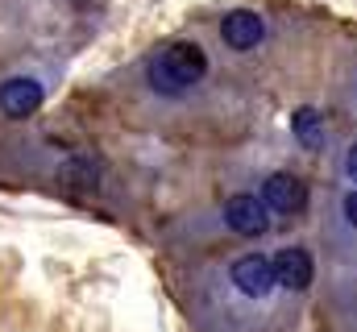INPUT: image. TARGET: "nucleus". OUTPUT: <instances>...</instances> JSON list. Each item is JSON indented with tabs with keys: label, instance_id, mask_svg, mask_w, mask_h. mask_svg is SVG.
Segmentation results:
<instances>
[{
	"label": "nucleus",
	"instance_id": "nucleus-6",
	"mask_svg": "<svg viewBox=\"0 0 357 332\" xmlns=\"http://www.w3.org/2000/svg\"><path fill=\"white\" fill-rule=\"evenodd\" d=\"M220 38H225L229 50H254V46H262V38H266V21H262L258 13H250V8H233V13L220 21Z\"/></svg>",
	"mask_w": 357,
	"mask_h": 332
},
{
	"label": "nucleus",
	"instance_id": "nucleus-4",
	"mask_svg": "<svg viewBox=\"0 0 357 332\" xmlns=\"http://www.w3.org/2000/svg\"><path fill=\"white\" fill-rule=\"evenodd\" d=\"M266 204L262 195H250V191H237L233 199H225V225L237 233V237H262L266 233Z\"/></svg>",
	"mask_w": 357,
	"mask_h": 332
},
{
	"label": "nucleus",
	"instance_id": "nucleus-1",
	"mask_svg": "<svg viewBox=\"0 0 357 332\" xmlns=\"http://www.w3.org/2000/svg\"><path fill=\"white\" fill-rule=\"evenodd\" d=\"M204 75H208V54L195 42H171V46H162L150 59V67H146V80H150V87L158 96H183Z\"/></svg>",
	"mask_w": 357,
	"mask_h": 332
},
{
	"label": "nucleus",
	"instance_id": "nucleus-7",
	"mask_svg": "<svg viewBox=\"0 0 357 332\" xmlns=\"http://www.w3.org/2000/svg\"><path fill=\"white\" fill-rule=\"evenodd\" d=\"M270 262H274V278H278V287H287V291H307V287H312L316 266H312V253H307V249L287 246V249H278Z\"/></svg>",
	"mask_w": 357,
	"mask_h": 332
},
{
	"label": "nucleus",
	"instance_id": "nucleus-2",
	"mask_svg": "<svg viewBox=\"0 0 357 332\" xmlns=\"http://www.w3.org/2000/svg\"><path fill=\"white\" fill-rule=\"evenodd\" d=\"M229 278H233V287H237L241 295H250V299H266V295H274V287H278L274 262H270L266 253H245V257H237L233 270H229Z\"/></svg>",
	"mask_w": 357,
	"mask_h": 332
},
{
	"label": "nucleus",
	"instance_id": "nucleus-11",
	"mask_svg": "<svg viewBox=\"0 0 357 332\" xmlns=\"http://www.w3.org/2000/svg\"><path fill=\"white\" fill-rule=\"evenodd\" d=\"M345 170H349V179L357 183V146L349 150V154H345Z\"/></svg>",
	"mask_w": 357,
	"mask_h": 332
},
{
	"label": "nucleus",
	"instance_id": "nucleus-8",
	"mask_svg": "<svg viewBox=\"0 0 357 332\" xmlns=\"http://www.w3.org/2000/svg\"><path fill=\"white\" fill-rule=\"evenodd\" d=\"M291 129H295V142L303 146V150H320V142H324V116H320V108H299L295 116H291Z\"/></svg>",
	"mask_w": 357,
	"mask_h": 332
},
{
	"label": "nucleus",
	"instance_id": "nucleus-5",
	"mask_svg": "<svg viewBox=\"0 0 357 332\" xmlns=\"http://www.w3.org/2000/svg\"><path fill=\"white\" fill-rule=\"evenodd\" d=\"M42 100H46L42 83L29 80V75H13V80L0 83V112H4L8 121H25V116H33V112L42 108Z\"/></svg>",
	"mask_w": 357,
	"mask_h": 332
},
{
	"label": "nucleus",
	"instance_id": "nucleus-9",
	"mask_svg": "<svg viewBox=\"0 0 357 332\" xmlns=\"http://www.w3.org/2000/svg\"><path fill=\"white\" fill-rule=\"evenodd\" d=\"M63 183L71 191H91L100 183V166L91 163V158H67L63 163Z\"/></svg>",
	"mask_w": 357,
	"mask_h": 332
},
{
	"label": "nucleus",
	"instance_id": "nucleus-10",
	"mask_svg": "<svg viewBox=\"0 0 357 332\" xmlns=\"http://www.w3.org/2000/svg\"><path fill=\"white\" fill-rule=\"evenodd\" d=\"M345 220L357 229V191H354V195H345Z\"/></svg>",
	"mask_w": 357,
	"mask_h": 332
},
{
	"label": "nucleus",
	"instance_id": "nucleus-3",
	"mask_svg": "<svg viewBox=\"0 0 357 332\" xmlns=\"http://www.w3.org/2000/svg\"><path fill=\"white\" fill-rule=\"evenodd\" d=\"M262 204H266V212H274V216H295L307 204V187L291 170H274V174H266V183H262Z\"/></svg>",
	"mask_w": 357,
	"mask_h": 332
}]
</instances>
